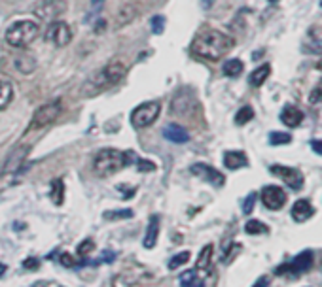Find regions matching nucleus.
<instances>
[{
    "mask_svg": "<svg viewBox=\"0 0 322 287\" xmlns=\"http://www.w3.org/2000/svg\"><path fill=\"white\" fill-rule=\"evenodd\" d=\"M233 38L224 34L222 31H216V29H206L203 33H199L195 36V40L191 42V53L199 59H205V61H220V59L230 53L233 48Z\"/></svg>",
    "mask_w": 322,
    "mask_h": 287,
    "instance_id": "obj_1",
    "label": "nucleus"
},
{
    "mask_svg": "<svg viewBox=\"0 0 322 287\" xmlns=\"http://www.w3.org/2000/svg\"><path fill=\"white\" fill-rule=\"evenodd\" d=\"M127 74V65H125L122 59H112L108 65H104L100 70H97L93 76H89L85 82H83L80 95L83 99H91V97H97L100 93H104L106 89L114 87L122 82Z\"/></svg>",
    "mask_w": 322,
    "mask_h": 287,
    "instance_id": "obj_2",
    "label": "nucleus"
},
{
    "mask_svg": "<svg viewBox=\"0 0 322 287\" xmlns=\"http://www.w3.org/2000/svg\"><path fill=\"white\" fill-rule=\"evenodd\" d=\"M131 151H120L114 148H104L100 149L99 153L93 159V168L99 176H112V174L120 172L122 168H125L131 163Z\"/></svg>",
    "mask_w": 322,
    "mask_h": 287,
    "instance_id": "obj_3",
    "label": "nucleus"
},
{
    "mask_svg": "<svg viewBox=\"0 0 322 287\" xmlns=\"http://www.w3.org/2000/svg\"><path fill=\"white\" fill-rule=\"evenodd\" d=\"M38 33H40L38 23H34L31 19H21V21H16L8 27L6 42L12 48H27L29 44H33Z\"/></svg>",
    "mask_w": 322,
    "mask_h": 287,
    "instance_id": "obj_4",
    "label": "nucleus"
},
{
    "mask_svg": "<svg viewBox=\"0 0 322 287\" xmlns=\"http://www.w3.org/2000/svg\"><path fill=\"white\" fill-rule=\"evenodd\" d=\"M61 114H63V102H61V99H53L50 102H46V104H42L33 114V119L29 123V132L48 129L50 125H53L61 117Z\"/></svg>",
    "mask_w": 322,
    "mask_h": 287,
    "instance_id": "obj_5",
    "label": "nucleus"
},
{
    "mask_svg": "<svg viewBox=\"0 0 322 287\" xmlns=\"http://www.w3.org/2000/svg\"><path fill=\"white\" fill-rule=\"evenodd\" d=\"M161 112V104L157 100H148V102H142L141 106H137L131 114V125L137 129H144L156 121L159 117Z\"/></svg>",
    "mask_w": 322,
    "mask_h": 287,
    "instance_id": "obj_6",
    "label": "nucleus"
},
{
    "mask_svg": "<svg viewBox=\"0 0 322 287\" xmlns=\"http://www.w3.org/2000/svg\"><path fill=\"white\" fill-rule=\"evenodd\" d=\"M66 10L65 0H38L33 4V14L40 21H55L59 19V16H63Z\"/></svg>",
    "mask_w": 322,
    "mask_h": 287,
    "instance_id": "obj_7",
    "label": "nucleus"
},
{
    "mask_svg": "<svg viewBox=\"0 0 322 287\" xmlns=\"http://www.w3.org/2000/svg\"><path fill=\"white\" fill-rule=\"evenodd\" d=\"M46 38H48L55 48H65V46H68L70 40H72V31H70L68 23L61 21V19H55V21H51L50 27H48Z\"/></svg>",
    "mask_w": 322,
    "mask_h": 287,
    "instance_id": "obj_8",
    "label": "nucleus"
},
{
    "mask_svg": "<svg viewBox=\"0 0 322 287\" xmlns=\"http://www.w3.org/2000/svg\"><path fill=\"white\" fill-rule=\"evenodd\" d=\"M271 174L273 176H277V178H281L290 189H294V191H299V189H303V174L299 172L297 168H292V166H282V164H273L271 168Z\"/></svg>",
    "mask_w": 322,
    "mask_h": 287,
    "instance_id": "obj_9",
    "label": "nucleus"
},
{
    "mask_svg": "<svg viewBox=\"0 0 322 287\" xmlns=\"http://www.w3.org/2000/svg\"><path fill=\"white\" fill-rule=\"evenodd\" d=\"M260 197H262V202L267 210H281L282 206L286 204V200H288V195H286V191L279 185H265L262 189V193H260Z\"/></svg>",
    "mask_w": 322,
    "mask_h": 287,
    "instance_id": "obj_10",
    "label": "nucleus"
},
{
    "mask_svg": "<svg viewBox=\"0 0 322 287\" xmlns=\"http://www.w3.org/2000/svg\"><path fill=\"white\" fill-rule=\"evenodd\" d=\"M190 172L193 174V176L201 178V180L208 181V183L214 185V187H222L224 183H226V176H224L220 170H216L214 166H210V164H205V163L191 164Z\"/></svg>",
    "mask_w": 322,
    "mask_h": 287,
    "instance_id": "obj_11",
    "label": "nucleus"
},
{
    "mask_svg": "<svg viewBox=\"0 0 322 287\" xmlns=\"http://www.w3.org/2000/svg\"><path fill=\"white\" fill-rule=\"evenodd\" d=\"M29 149H31L29 146H16V148L8 153V157L4 159V164H2L0 174L6 176V174L17 172V170L21 168V164L25 163L27 155H29Z\"/></svg>",
    "mask_w": 322,
    "mask_h": 287,
    "instance_id": "obj_12",
    "label": "nucleus"
},
{
    "mask_svg": "<svg viewBox=\"0 0 322 287\" xmlns=\"http://www.w3.org/2000/svg\"><path fill=\"white\" fill-rule=\"evenodd\" d=\"M313 259H314L313 251H311V249H305V251H301L297 257H294L290 262H286V272H290V274H303V272L311 270Z\"/></svg>",
    "mask_w": 322,
    "mask_h": 287,
    "instance_id": "obj_13",
    "label": "nucleus"
},
{
    "mask_svg": "<svg viewBox=\"0 0 322 287\" xmlns=\"http://www.w3.org/2000/svg\"><path fill=\"white\" fill-rule=\"evenodd\" d=\"M186 91L188 89H180L174 95L173 102H171V110L174 115H186L191 112V108H195V100L193 97H186Z\"/></svg>",
    "mask_w": 322,
    "mask_h": 287,
    "instance_id": "obj_14",
    "label": "nucleus"
},
{
    "mask_svg": "<svg viewBox=\"0 0 322 287\" xmlns=\"http://www.w3.org/2000/svg\"><path fill=\"white\" fill-rule=\"evenodd\" d=\"M163 136H165L169 142L173 144H186L190 140V132L186 131L182 125H176V123H169L163 129Z\"/></svg>",
    "mask_w": 322,
    "mask_h": 287,
    "instance_id": "obj_15",
    "label": "nucleus"
},
{
    "mask_svg": "<svg viewBox=\"0 0 322 287\" xmlns=\"http://www.w3.org/2000/svg\"><path fill=\"white\" fill-rule=\"evenodd\" d=\"M314 213V208L313 204L307 200V198H299V200H296L294 202V206H292V217L296 219V221L303 223L307 221L311 215Z\"/></svg>",
    "mask_w": 322,
    "mask_h": 287,
    "instance_id": "obj_16",
    "label": "nucleus"
},
{
    "mask_svg": "<svg viewBox=\"0 0 322 287\" xmlns=\"http://www.w3.org/2000/svg\"><path fill=\"white\" fill-rule=\"evenodd\" d=\"M281 121L286 125V127L294 129V127H297V125L303 121V112H301V110H299L297 106H292V104H288V106L282 108Z\"/></svg>",
    "mask_w": 322,
    "mask_h": 287,
    "instance_id": "obj_17",
    "label": "nucleus"
},
{
    "mask_svg": "<svg viewBox=\"0 0 322 287\" xmlns=\"http://www.w3.org/2000/svg\"><path fill=\"white\" fill-rule=\"evenodd\" d=\"M224 164H226V168H230V170L245 168V166H248L247 153H243V151H226V153H224Z\"/></svg>",
    "mask_w": 322,
    "mask_h": 287,
    "instance_id": "obj_18",
    "label": "nucleus"
},
{
    "mask_svg": "<svg viewBox=\"0 0 322 287\" xmlns=\"http://www.w3.org/2000/svg\"><path fill=\"white\" fill-rule=\"evenodd\" d=\"M157 238H159V217H157V215H152V217H150V223H148V229H146V234H144L142 246L146 247V249L156 247Z\"/></svg>",
    "mask_w": 322,
    "mask_h": 287,
    "instance_id": "obj_19",
    "label": "nucleus"
},
{
    "mask_svg": "<svg viewBox=\"0 0 322 287\" xmlns=\"http://www.w3.org/2000/svg\"><path fill=\"white\" fill-rule=\"evenodd\" d=\"M269 76H271V65H260L252 70V74L248 76V83L252 87H262Z\"/></svg>",
    "mask_w": 322,
    "mask_h": 287,
    "instance_id": "obj_20",
    "label": "nucleus"
},
{
    "mask_svg": "<svg viewBox=\"0 0 322 287\" xmlns=\"http://www.w3.org/2000/svg\"><path fill=\"white\" fill-rule=\"evenodd\" d=\"M212 253H214V246L212 244H206L197 257V270H210V264H212Z\"/></svg>",
    "mask_w": 322,
    "mask_h": 287,
    "instance_id": "obj_21",
    "label": "nucleus"
},
{
    "mask_svg": "<svg viewBox=\"0 0 322 287\" xmlns=\"http://www.w3.org/2000/svg\"><path fill=\"white\" fill-rule=\"evenodd\" d=\"M50 198H51V202H53L55 206L63 204V200H65V183H63V180L55 178V180L51 181Z\"/></svg>",
    "mask_w": 322,
    "mask_h": 287,
    "instance_id": "obj_22",
    "label": "nucleus"
},
{
    "mask_svg": "<svg viewBox=\"0 0 322 287\" xmlns=\"http://www.w3.org/2000/svg\"><path fill=\"white\" fill-rule=\"evenodd\" d=\"M14 100V87L8 80H0V112L4 108L10 106V102Z\"/></svg>",
    "mask_w": 322,
    "mask_h": 287,
    "instance_id": "obj_23",
    "label": "nucleus"
},
{
    "mask_svg": "<svg viewBox=\"0 0 322 287\" xmlns=\"http://www.w3.org/2000/svg\"><path fill=\"white\" fill-rule=\"evenodd\" d=\"M180 285L182 287H205L203 278L197 274V270H186L180 274Z\"/></svg>",
    "mask_w": 322,
    "mask_h": 287,
    "instance_id": "obj_24",
    "label": "nucleus"
},
{
    "mask_svg": "<svg viewBox=\"0 0 322 287\" xmlns=\"http://www.w3.org/2000/svg\"><path fill=\"white\" fill-rule=\"evenodd\" d=\"M243 68H245V65H243V61H241V59H230V61H226V63H224L222 72L226 76H230V78H237V76H241Z\"/></svg>",
    "mask_w": 322,
    "mask_h": 287,
    "instance_id": "obj_25",
    "label": "nucleus"
},
{
    "mask_svg": "<svg viewBox=\"0 0 322 287\" xmlns=\"http://www.w3.org/2000/svg\"><path fill=\"white\" fill-rule=\"evenodd\" d=\"M16 66L19 72L31 74V72H34V68H36V61H34L31 55H19V57L16 59Z\"/></svg>",
    "mask_w": 322,
    "mask_h": 287,
    "instance_id": "obj_26",
    "label": "nucleus"
},
{
    "mask_svg": "<svg viewBox=\"0 0 322 287\" xmlns=\"http://www.w3.org/2000/svg\"><path fill=\"white\" fill-rule=\"evenodd\" d=\"M245 232L247 234H265V232H269V227L260 219H248L245 225Z\"/></svg>",
    "mask_w": 322,
    "mask_h": 287,
    "instance_id": "obj_27",
    "label": "nucleus"
},
{
    "mask_svg": "<svg viewBox=\"0 0 322 287\" xmlns=\"http://www.w3.org/2000/svg\"><path fill=\"white\" fill-rule=\"evenodd\" d=\"M129 217H133L131 208H124V210H108V212H104V219H108V221H120V219H129Z\"/></svg>",
    "mask_w": 322,
    "mask_h": 287,
    "instance_id": "obj_28",
    "label": "nucleus"
},
{
    "mask_svg": "<svg viewBox=\"0 0 322 287\" xmlns=\"http://www.w3.org/2000/svg\"><path fill=\"white\" fill-rule=\"evenodd\" d=\"M135 16H137V10L133 8V6H129V4H125V6H122L120 12H118V25H127Z\"/></svg>",
    "mask_w": 322,
    "mask_h": 287,
    "instance_id": "obj_29",
    "label": "nucleus"
},
{
    "mask_svg": "<svg viewBox=\"0 0 322 287\" xmlns=\"http://www.w3.org/2000/svg\"><path fill=\"white\" fill-rule=\"evenodd\" d=\"M290 142H292V136H290L288 132L275 131L269 134V144L271 146H284V144H290Z\"/></svg>",
    "mask_w": 322,
    "mask_h": 287,
    "instance_id": "obj_30",
    "label": "nucleus"
},
{
    "mask_svg": "<svg viewBox=\"0 0 322 287\" xmlns=\"http://www.w3.org/2000/svg\"><path fill=\"white\" fill-rule=\"evenodd\" d=\"M252 117H254V110H252L250 106H243L239 112H237V115H235V123H237V125H247L248 121L252 119Z\"/></svg>",
    "mask_w": 322,
    "mask_h": 287,
    "instance_id": "obj_31",
    "label": "nucleus"
},
{
    "mask_svg": "<svg viewBox=\"0 0 322 287\" xmlns=\"http://www.w3.org/2000/svg\"><path fill=\"white\" fill-rule=\"evenodd\" d=\"M188 261H190V251H180V253H176V255L173 257V259L169 261V264H167V266H169L171 270H176L178 266H182V264H186Z\"/></svg>",
    "mask_w": 322,
    "mask_h": 287,
    "instance_id": "obj_32",
    "label": "nucleus"
},
{
    "mask_svg": "<svg viewBox=\"0 0 322 287\" xmlns=\"http://www.w3.org/2000/svg\"><path fill=\"white\" fill-rule=\"evenodd\" d=\"M137 170L142 174L146 172H152V170H156V164L152 163V161H148V159H142V157H137Z\"/></svg>",
    "mask_w": 322,
    "mask_h": 287,
    "instance_id": "obj_33",
    "label": "nucleus"
},
{
    "mask_svg": "<svg viewBox=\"0 0 322 287\" xmlns=\"http://www.w3.org/2000/svg\"><path fill=\"white\" fill-rule=\"evenodd\" d=\"M163 29H165V17L163 16L152 17V31H154V34H161Z\"/></svg>",
    "mask_w": 322,
    "mask_h": 287,
    "instance_id": "obj_34",
    "label": "nucleus"
},
{
    "mask_svg": "<svg viewBox=\"0 0 322 287\" xmlns=\"http://www.w3.org/2000/svg\"><path fill=\"white\" fill-rule=\"evenodd\" d=\"M91 249H95V242H93L91 238H85L82 244L78 246V255H80V257H85V255L89 253Z\"/></svg>",
    "mask_w": 322,
    "mask_h": 287,
    "instance_id": "obj_35",
    "label": "nucleus"
},
{
    "mask_svg": "<svg viewBox=\"0 0 322 287\" xmlns=\"http://www.w3.org/2000/svg\"><path fill=\"white\" fill-rule=\"evenodd\" d=\"M256 193H248V197L245 198V204H243V212L245 213H252L254 210V202H256Z\"/></svg>",
    "mask_w": 322,
    "mask_h": 287,
    "instance_id": "obj_36",
    "label": "nucleus"
},
{
    "mask_svg": "<svg viewBox=\"0 0 322 287\" xmlns=\"http://www.w3.org/2000/svg\"><path fill=\"white\" fill-rule=\"evenodd\" d=\"M61 264H63V266H66V268H72V266H76V264H78V261H76V259L70 253H63V255H61Z\"/></svg>",
    "mask_w": 322,
    "mask_h": 287,
    "instance_id": "obj_37",
    "label": "nucleus"
},
{
    "mask_svg": "<svg viewBox=\"0 0 322 287\" xmlns=\"http://www.w3.org/2000/svg\"><path fill=\"white\" fill-rule=\"evenodd\" d=\"M23 266H25L27 270H38V268H40V261H38V259H25V261H23Z\"/></svg>",
    "mask_w": 322,
    "mask_h": 287,
    "instance_id": "obj_38",
    "label": "nucleus"
},
{
    "mask_svg": "<svg viewBox=\"0 0 322 287\" xmlns=\"http://www.w3.org/2000/svg\"><path fill=\"white\" fill-rule=\"evenodd\" d=\"M309 102H311V104H318V102H322V89L320 87H318V89H314L313 93H311Z\"/></svg>",
    "mask_w": 322,
    "mask_h": 287,
    "instance_id": "obj_39",
    "label": "nucleus"
},
{
    "mask_svg": "<svg viewBox=\"0 0 322 287\" xmlns=\"http://www.w3.org/2000/svg\"><path fill=\"white\" fill-rule=\"evenodd\" d=\"M311 149H313L314 153L322 155V140H313V142H311Z\"/></svg>",
    "mask_w": 322,
    "mask_h": 287,
    "instance_id": "obj_40",
    "label": "nucleus"
},
{
    "mask_svg": "<svg viewBox=\"0 0 322 287\" xmlns=\"http://www.w3.org/2000/svg\"><path fill=\"white\" fill-rule=\"evenodd\" d=\"M267 285H269V278H267V276H262V278H258V281L252 287H267Z\"/></svg>",
    "mask_w": 322,
    "mask_h": 287,
    "instance_id": "obj_41",
    "label": "nucleus"
},
{
    "mask_svg": "<svg viewBox=\"0 0 322 287\" xmlns=\"http://www.w3.org/2000/svg\"><path fill=\"white\" fill-rule=\"evenodd\" d=\"M8 270V266H6V264H2V262H0V276H2V274H4V272Z\"/></svg>",
    "mask_w": 322,
    "mask_h": 287,
    "instance_id": "obj_42",
    "label": "nucleus"
},
{
    "mask_svg": "<svg viewBox=\"0 0 322 287\" xmlns=\"http://www.w3.org/2000/svg\"><path fill=\"white\" fill-rule=\"evenodd\" d=\"M91 2H93V4H100V2H102V0H91Z\"/></svg>",
    "mask_w": 322,
    "mask_h": 287,
    "instance_id": "obj_43",
    "label": "nucleus"
},
{
    "mask_svg": "<svg viewBox=\"0 0 322 287\" xmlns=\"http://www.w3.org/2000/svg\"><path fill=\"white\" fill-rule=\"evenodd\" d=\"M269 2H279V0H269Z\"/></svg>",
    "mask_w": 322,
    "mask_h": 287,
    "instance_id": "obj_44",
    "label": "nucleus"
},
{
    "mask_svg": "<svg viewBox=\"0 0 322 287\" xmlns=\"http://www.w3.org/2000/svg\"><path fill=\"white\" fill-rule=\"evenodd\" d=\"M320 6H322V0H320Z\"/></svg>",
    "mask_w": 322,
    "mask_h": 287,
    "instance_id": "obj_45",
    "label": "nucleus"
}]
</instances>
